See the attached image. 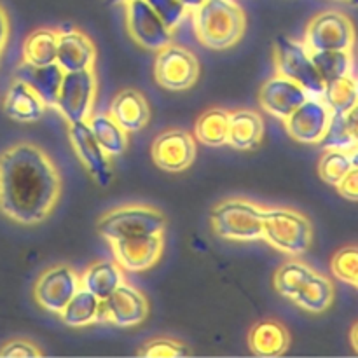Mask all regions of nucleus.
<instances>
[{
  "instance_id": "1",
  "label": "nucleus",
  "mask_w": 358,
  "mask_h": 358,
  "mask_svg": "<svg viewBox=\"0 0 358 358\" xmlns=\"http://www.w3.org/2000/svg\"><path fill=\"white\" fill-rule=\"evenodd\" d=\"M62 192L55 161L38 145L17 142L0 152V213L21 226L49 217Z\"/></svg>"
},
{
  "instance_id": "2",
  "label": "nucleus",
  "mask_w": 358,
  "mask_h": 358,
  "mask_svg": "<svg viewBox=\"0 0 358 358\" xmlns=\"http://www.w3.org/2000/svg\"><path fill=\"white\" fill-rule=\"evenodd\" d=\"M192 13L196 37L212 51L236 45L247 28L243 9L234 0H206Z\"/></svg>"
},
{
  "instance_id": "3",
  "label": "nucleus",
  "mask_w": 358,
  "mask_h": 358,
  "mask_svg": "<svg viewBox=\"0 0 358 358\" xmlns=\"http://www.w3.org/2000/svg\"><path fill=\"white\" fill-rule=\"evenodd\" d=\"M217 236L233 241H254L262 238L264 206L243 198L224 199L210 213Z\"/></svg>"
},
{
  "instance_id": "4",
  "label": "nucleus",
  "mask_w": 358,
  "mask_h": 358,
  "mask_svg": "<svg viewBox=\"0 0 358 358\" xmlns=\"http://www.w3.org/2000/svg\"><path fill=\"white\" fill-rule=\"evenodd\" d=\"M166 219L159 210L145 205H124L103 213L96 222V231L112 243L124 238L143 234H163Z\"/></svg>"
},
{
  "instance_id": "5",
  "label": "nucleus",
  "mask_w": 358,
  "mask_h": 358,
  "mask_svg": "<svg viewBox=\"0 0 358 358\" xmlns=\"http://www.w3.org/2000/svg\"><path fill=\"white\" fill-rule=\"evenodd\" d=\"M262 238L285 254L301 255L311 247L313 227L306 215L292 208H264Z\"/></svg>"
},
{
  "instance_id": "6",
  "label": "nucleus",
  "mask_w": 358,
  "mask_h": 358,
  "mask_svg": "<svg viewBox=\"0 0 358 358\" xmlns=\"http://www.w3.org/2000/svg\"><path fill=\"white\" fill-rule=\"evenodd\" d=\"M275 63L280 76L296 80L308 91L310 96H322L325 84L311 62L310 49L306 45L285 35H278L275 41Z\"/></svg>"
},
{
  "instance_id": "7",
  "label": "nucleus",
  "mask_w": 358,
  "mask_h": 358,
  "mask_svg": "<svg viewBox=\"0 0 358 358\" xmlns=\"http://www.w3.org/2000/svg\"><path fill=\"white\" fill-rule=\"evenodd\" d=\"M355 38V27L346 14L325 10L308 23L304 45L310 51H352Z\"/></svg>"
},
{
  "instance_id": "8",
  "label": "nucleus",
  "mask_w": 358,
  "mask_h": 358,
  "mask_svg": "<svg viewBox=\"0 0 358 358\" xmlns=\"http://www.w3.org/2000/svg\"><path fill=\"white\" fill-rule=\"evenodd\" d=\"M94 98H96V76L93 69L65 72L56 107L69 121V124L87 122V119L93 115Z\"/></svg>"
},
{
  "instance_id": "9",
  "label": "nucleus",
  "mask_w": 358,
  "mask_h": 358,
  "mask_svg": "<svg viewBox=\"0 0 358 358\" xmlns=\"http://www.w3.org/2000/svg\"><path fill=\"white\" fill-rule=\"evenodd\" d=\"M154 77L164 90L185 91L194 86L198 80L199 62L194 52L180 45L168 44L157 51L154 62Z\"/></svg>"
},
{
  "instance_id": "10",
  "label": "nucleus",
  "mask_w": 358,
  "mask_h": 358,
  "mask_svg": "<svg viewBox=\"0 0 358 358\" xmlns=\"http://www.w3.org/2000/svg\"><path fill=\"white\" fill-rule=\"evenodd\" d=\"M126 30L129 37L147 51H159L164 45L171 44L173 34L161 21L156 10L147 3V0H126L124 3Z\"/></svg>"
},
{
  "instance_id": "11",
  "label": "nucleus",
  "mask_w": 358,
  "mask_h": 358,
  "mask_svg": "<svg viewBox=\"0 0 358 358\" xmlns=\"http://www.w3.org/2000/svg\"><path fill=\"white\" fill-rule=\"evenodd\" d=\"M79 289L80 276L70 266L58 264L38 275L34 287V297L44 310L62 313Z\"/></svg>"
},
{
  "instance_id": "12",
  "label": "nucleus",
  "mask_w": 358,
  "mask_h": 358,
  "mask_svg": "<svg viewBox=\"0 0 358 358\" xmlns=\"http://www.w3.org/2000/svg\"><path fill=\"white\" fill-rule=\"evenodd\" d=\"M149 317V303L135 287L122 282L110 296L101 301L100 320L117 327H135Z\"/></svg>"
},
{
  "instance_id": "13",
  "label": "nucleus",
  "mask_w": 358,
  "mask_h": 358,
  "mask_svg": "<svg viewBox=\"0 0 358 358\" xmlns=\"http://www.w3.org/2000/svg\"><path fill=\"white\" fill-rule=\"evenodd\" d=\"M150 154L161 170L171 173L184 171L196 159L194 136L185 129H168L154 138Z\"/></svg>"
},
{
  "instance_id": "14",
  "label": "nucleus",
  "mask_w": 358,
  "mask_h": 358,
  "mask_svg": "<svg viewBox=\"0 0 358 358\" xmlns=\"http://www.w3.org/2000/svg\"><path fill=\"white\" fill-rule=\"evenodd\" d=\"M69 138L72 142L76 154L84 164L91 177L100 187H108L112 182V170L108 157L100 143L94 138L87 122H72L69 124Z\"/></svg>"
},
{
  "instance_id": "15",
  "label": "nucleus",
  "mask_w": 358,
  "mask_h": 358,
  "mask_svg": "<svg viewBox=\"0 0 358 358\" xmlns=\"http://www.w3.org/2000/svg\"><path fill=\"white\" fill-rule=\"evenodd\" d=\"M331 121V110L320 98L310 96L285 119V128L301 143H320Z\"/></svg>"
},
{
  "instance_id": "16",
  "label": "nucleus",
  "mask_w": 358,
  "mask_h": 358,
  "mask_svg": "<svg viewBox=\"0 0 358 358\" xmlns=\"http://www.w3.org/2000/svg\"><path fill=\"white\" fill-rule=\"evenodd\" d=\"M310 98L308 91L296 80L276 73L266 80L259 93V101L268 114L285 121L299 105Z\"/></svg>"
},
{
  "instance_id": "17",
  "label": "nucleus",
  "mask_w": 358,
  "mask_h": 358,
  "mask_svg": "<svg viewBox=\"0 0 358 358\" xmlns=\"http://www.w3.org/2000/svg\"><path fill=\"white\" fill-rule=\"evenodd\" d=\"M115 261L126 271H145L163 254V234H143L112 241Z\"/></svg>"
},
{
  "instance_id": "18",
  "label": "nucleus",
  "mask_w": 358,
  "mask_h": 358,
  "mask_svg": "<svg viewBox=\"0 0 358 358\" xmlns=\"http://www.w3.org/2000/svg\"><path fill=\"white\" fill-rule=\"evenodd\" d=\"M96 62V48L93 41L76 28H65L58 31V49L56 63L63 72H80L93 69Z\"/></svg>"
},
{
  "instance_id": "19",
  "label": "nucleus",
  "mask_w": 358,
  "mask_h": 358,
  "mask_svg": "<svg viewBox=\"0 0 358 358\" xmlns=\"http://www.w3.org/2000/svg\"><path fill=\"white\" fill-rule=\"evenodd\" d=\"M63 76H65V72L58 63L31 65V63L23 62L14 70V79L28 84L41 96L45 107H56Z\"/></svg>"
},
{
  "instance_id": "20",
  "label": "nucleus",
  "mask_w": 358,
  "mask_h": 358,
  "mask_svg": "<svg viewBox=\"0 0 358 358\" xmlns=\"http://www.w3.org/2000/svg\"><path fill=\"white\" fill-rule=\"evenodd\" d=\"M108 115L126 133H136L149 122L150 108L145 96L136 90H122L112 100Z\"/></svg>"
},
{
  "instance_id": "21",
  "label": "nucleus",
  "mask_w": 358,
  "mask_h": 358,
  "mask_svg": "<svg viewBox=\"0 0 358 358\" xmlns=\"http://www.w3.org/2000/svg\"><path fill=\"white\" fill-rule=\"evenodd\" d=\"M45 108L48 107L44 105V101L28 84L14 79L7 91L6 100H3V112L13 121L35 122L44 115Z\"/></svg>"
},
{
  "instance_id": "22",
  "label": "nucleus",
  "mask_w": 358,
  "mask_h": 358,
  "mask_svg": "<svg viewBox=\"0 0 358 358\" xmlns=\"http://www.w3.org/2000/svg\"><path fill=\"white\" fill-rule=\"evenodd\" d=\"M248 346L257 357H280L289 350L290 334L278 320H262L252 327Z\"/></svg>"
},
{
  "instance_id": "23",
  "label": "nucleus",
  "mask_w": 358,
  "mask_h": 358,
  "mask_svg": "<svg viewBox=\"0 0 358 358\" xmlns=\"http://www.w3.org/2000/svg\"><path fill=\"white\" fill-rule=\"evenodd\" d=\"M264 138V121L255 110H236L229 114L227 143L238 150L257 149Z\"/></svg>"
},
{
  "instance_id": "24",
  "label": "nucleus",
  "mask_w": 358,
  "mask_h": 358,
  "mask_svg": "<svg viewBox=\"0 0 358 358\" xmlns=\"http://www.w3.org/2000/svg\"><path fill=\"white\" fill-rule=\"evenodd\" d=\"M122 282H124V275H122V268L117 264V261L93 262L80 275V287L90 290L100 301L107 299Z\"/></svg>"
},
{
  "instance_id": "25",
  "label": "nucleus",
  "mask_w": 358,
  "mask_h": 358,
  "mask_svg": "<svg viewBox=\"0 0 358 358\" xmlns=\"http://www.w3.org/2000/svg\"><path fill=\"white\" fill-rule=\"evenodd\" d=\"M292 301L310 313H324L334 301V287L327 276L315 271Z\"/></svg>"
},
{
  "instance_id": "26",
  "label": "nucleus",
  "mask_w": 358,
  "mask_h": 358,
  "mask_svg": "<svg viewBox=\"0 0 358 358\" xmlns=\"http://www.w3.org/2000/svg\"><path fill=\"white\" fill-rule=\"evenodd\" d=\"M100 306L101 301L93 296L90 290L80 287L59 315H62L63 324H66L69 327H86L94 322H100Z\"/></svg>"
},
{
  "instance_id": "27",
  "label": "nucleus",
  "mask_w": 358,
  "mask_h": 358,
  "mask_svg": "<svg viewBox=\"0 0 358 358\" xmlns=\"http://www.w3.org/2000/svg\"><path fill=\"white\" fill-rule=\"evenodd\" d=\"M91 131H93L94 138L100 143L101 149L105 150L107 156H119L124 152L126 145H128V133L110 117L105 114L91 115L87 119Z\"/></svg>"
},
{
  "instance_id": "28",
  "label": "nucleus",
  "mask_w": 358,
  "mask_h": 358,
  "mask_svg": "<svg viewBox=\"0 0 358 358\" xmlns=\"http://www.w3.org/2000/svg\"><path fill=\"white\" fill-rule=\"evenodd\" d=\"M227 133H229V112L224 108H210L196 121L194 136L203 145H226Z\"/></svg>"
},
{
  "instance_id": "29",
  "label": "nucleus",
  "mask_w": 358,
  "mask_h": 358,
  "mask_svg": "<svg viewBox=\"0 0 358 358\" xmlns=\"http://www.w3.org/2000/svg\"><path fill=\"white\" fill-rule=\"evenodd\" d=\"M56 49H58V30L38 28L24 38L23 62L31 65L56 63Z\"/></svg>"
},
{
  "instance_id": "30",
  "label": "nucleus",
  "mask_w": 358,
  "mask_h": 358,
  "mask_svg": "<svg viewBox=\"0 0 358 358\" xmlns=\"http://www.w3.org/2000/svg\"><path fill=\"white\" fill-rule=\"evenodd\" d=\"M315 273L313 268L301 261H287L285 264L276 269L273 276V285L280 296L292 301L296 294L304 287V283L311 278Z\"/></svg>"
},
{
  "instance_id": "31",
  "label": "nucleus",
  "mask_w": 358,
  "mask_h": 358,
  "mask_svg": "<svg viewBox=\"0 0 358 358\" xmlns=\"http://www.w3.org/2000/svg\"><path fill=\"white\" fill-rule=\"evenodd\" d=\"M310 55L324 84L352 76L353 59L350 51H310Z\"/></svg>"
},
{
  "instance_id": "32",
  "label": "nucleus",
  "mask_w": 358,
  "mask_h": 358,
  "mask_svg": "<svg viewBox=\"0 0 358 358\" xmlns=\"http://www.w3.org/2000/svg\"><path fill=\"white\" fill-rule=\"evenodd\" d=\"M320 100L327 105L331 114H345L353 105L358 103L355 79L352 76H346L327 83Z\"/></svg>"
},
{
  "instance_id": "33",
  "label": "nucleus",
  "mask_w": 358,
  "mask_h": 358,
  "mask_svg": "<svg viewBox=\"0 0 358 358\" xmlns=\"http://www.w3.org/2000/svg\"><path fill=\"white\" fill-rule=\"evenodd\" d=\"M352 166L348 150L327 149V152L322 156L320 163H318V173H320L322 180L336 187L343 180V177L352 170Z\"/></svg>"
},
{
  "instance_id": "34",
  "label": "nucleus",
  "mask_w": 358,
  "mask_h": 358,
  "mask_svg": "<svg viewBox=\"0 0 358 358\" xmlns=\"http://www.w3.org/2000/svg\"><path fill=\"white\" fill-rule=\"evenodd\" d=\"M331 269L336 278L353 285L358 276V247H345L336 252Z\"/></svg>"
},
{
  "instance_id": "35",
  "label": "nucleus",
  "mask_w": 358,
  "mask_h": 358,
  "mask_svg": "<svg viewBox=\"0 0 358 358\" xmlns=\"http://www.w3.org/2000/svg\"><path fill=\"white\" fill-rule=\"evenodd\" d=\"M140 357H157V358H170L187 355L189 350L184 343L175 341L170 338H157L152 341L143 343L142 348L138 350Z\"/></svg>"
},
{
  "instance_id": "36",
  "label": "nucleus",
  "mask_w": 358,
  "mask_h": 358,
  "mask_svg": "<svg viewBox=\"0 0 358 358\" xmlns=\"http://www.w3.org/2000/svg\"><path fill=\"white\" fill-rule=\"evenodd\" d=\"M147 3L156 10L157 16L170 30H173L184 20L185 10H187L178 0H147Z\"/></svg>"
},
{
  "instance_id": "37",
  "label": "nucleus",
  "mask_w": 358,
  "mask_h": 358,
  "mask_svg": "<svg viewBox=\"0 0 358 358\" xmlns=\"http://www.w3.org/2000/svg\"><path fill=\"white\" fill-rule=\"evenodd\" d=\"M41 348L28 339H10L0 348V357H38Z\"/></svg>"
},
{
  "instance_id": "38",
  "label": "nucleus",
  "mask_w": 358,
  "mask_h": 358,
  "mask_svg": "<svg viewBox=\"0 0 358 358\" xmlns=\"http://www.w3.org/2000/svg\"><path fill=\"white\" fill-rule=\"evenodd\" d=\"M336 187L345 199L358 201V168L352 166V170L343 177V180Z\"/></svg>"
},
{
  "instance_id": "39",
  "label": "nucleus",
  "mask_w": 358,
  "mask_h": 358,
  "mask_svg": "<svg viewBox=\"0 0 358 358\" xmlns=\"http://www.w3.org/2000/svg\"><path fill=\"white\" fill-rule=\"evenodd\" d=\"M343 117H345V128L352 138L353 145L358 147V103L353 105L348 112H345Z\"/></svg>"
},
{
  "instance_id": "40",
  "label": "nucleus",
  "mask_w": 358,
  "mask_h": 358,
  "mask_svg": "<svg viewBox=\"0 0 358 358\" xmlns=\"http://www.w3.org/2000/svg\"><path fill=\"white\" fill-rule=\"evenodd\" d=\"M7 41H9V17H7L6 9L0 3V58H2Z\"/></svg>"
},
{
  "instance_id": "41",
  "label": "nucleus",
  "mask_w": 358,
  "mask_h": 358,
  "mask_svg": "<svg viewBox=\"0 0 358 358\" xmlns=\"http://www.w3.org/2000/svg\"><path fill=\"white\" fill-rule=\"evenodd\" d=\"M178 2H180L187 10H194V9H198L201 3H205L206 0H178Z\"/></svg>"
},
{
  "instance_id": "42",
  "label": "nucleus",
  "mask_w": 358,
  "mask_h": 358,
  "mask_svg": "<svg viewBox=\"0 0 358 358\" xmlns=\"http://www.w3.org/2000/svg\"><path fill=\"white\" fill-rule=\"evenodd\" d=\"M350 341H352L353 350L358 353V322L352 327V332H350Z\"/></svg>"
},
{
  "instance_id": "43",
  "label": "nucleus",
  "mask_w": 358,
  "mask_h": 358,
  "mask_svg": "<svg viewBox=\"0 0 358 358\" xmlns=\"http://www.w3.org/2000/svg\"><path fill=\"white\" fill-rule=\"evenodd\" d=\"M350 159H352L353 166L358 168V147H355L353 150H350Z\"/></svg>"
},
{
  "instance_id": "44",
  "label": "nucleus",
  "mask_w": 358,
  "mask_h": 358,
  "mask_svg": "<svg viewBox=\"0 0 358 358\" xmlns=\"http://www.w3.org/2000/svg\"><path fill=\"white\" fill-rule=\"evenodd\" d=\"M107 3H124L126 0H105Z\"/></svg>"
},
{
  "instance_id": "45",
  "label": "nucleus",
  "mask_w": 358,
  "mask_h": 358,
  "mask_svg": "<svg viewBox=\"0 0 358 358\" xmlns=\"http://www.w3.org/2000/svg\"><path fill=\"white\" fill-rule=\"evenodd\" d=\"M350 3H352V6H355V7H358V0H348Z\"/></svg>"
},
{
  "instance_id": "46",
  "label": "nucleus",
  "mask_w": 358,
  "mask_h": 358,
  "mask_svg": "<svg viewBox=\"0 0 358 358\" xmlns=\"http://www.w3.org/2000/svg\"><path fill=\"white\" fill-rule=\"evenodd\" d=\"M353 285H355L357 289H358V276H357V280H355V283H353Z\"/></svg>"
},
{
  "instance_id": "47",
  "label": "nucleus",
  "mask_w": 358,
  "mask_h": 358,
  "mask_svg": "<svg viewBox=\"0 0 358 358\" xmlns=\"http://www.w3.org/2000/svg\"><path fill=\"white\" fill-rule=\"evenodd\" d=\"M355 84H357V94H358V79H355Z\"/></svg>"
}]
</instances>
